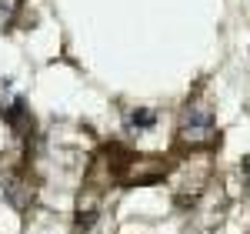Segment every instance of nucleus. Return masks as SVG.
<instances>
[{
	"mask_svg": "<svg viewBox=\"0 0 250 234\" xmlns=\"http://www.w3.org/2000/svg\"><path fill=\"white\" fill-rule=\"evenodd\" d=\"M180 137L193 144V147H204V144H210L217 131H213V117L207 111H187L184 117V127H180Z\"/></svg>",
	"mask_w": 250,
	"mask_h": 234,
	"instance_id": "nucleus-1",
	"label": "nucleus"
},
{
	"mask_svg": "<svg viewBox=\"0 0 250 234\" xmlns=\"http://www.w3.org/2000/svg\"><path fill=\"white\" fill-rule=\"evenodd\" d=\"M127 124H130V127H150V124H154V114H150V111H134V114L127 117Z\"/></svg>",
	"mask_w": 250,
	"mask_h": 234,
	"instance_id": "nucleus-2",
	"label": "nucleus"
}]
</instances>
